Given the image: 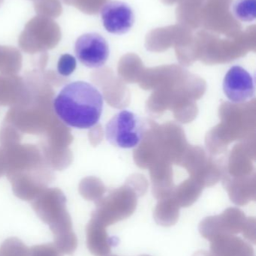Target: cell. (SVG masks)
Masks as SVG:
<instances>
[{"mask_svg": "<svg viewBox=\"0 0 256 256\" xmlns=\"http://www.w3.org/2000/svg\"><path fill=\"white\" fill-rule=\"evenodd\" d=\"M145 131V123L139 116L132 111L123 110L107 123L105 138L115 147L133 148L139 146Z\"/></svg>", "mask_w": 256, "mask_h": 256, "instance_id": "obj_3", "label": "cell"}, {"mask_svg": "<svg viewBox=\"0 0 256 256\" xmlns=\"http://www.w3.org/2000/svg\"><path fill=\"white\" fill-rule=\"evenodd\" d=\"M30 248L17 238L6 239L0 246V256H29Z\"/></svg>", "mask_w": 256, "mask_h": 256, "instance_id": "obj_11", "label": "cell"}, {"mask_svg": "<svg viewBox=\"0 0 256 256\" xmlns=\"http://www.w3.org/2000/svg\"><path fill=\"white\" fill-rule=\"evenodd\" d=\"M222 88L228 100L234 104L247 102L255 96L253 76L238 66H233L227 72Z\"/></svg>", "mask_w": 256, "mask_h": 256, "instance_id": "obj_6", "label": "cell"}, {"mask_svg": "<svg viewBox=\"0 0 256 256\" xmlns=\"http://www.w3.org/2000/svg\"><path fill=\"white\" fill-rule=\"evenodd\" d=\"M75 52L81 64L89 68H99L108 61L110 48L105 38L97 33H87L78 38Z\"/></svg>", "mask_w": 256, "mask_h": 256, "instance_id": "obj_5", "label": "cell"}, {"mask_svg": "<svg viewBox=\"0 0 256 256\" xmlns=\"http://www.w3.org/2000/svg\"><path fill=\"white\" fill-rule=\"evenodd\" d=\"M148 256V255H142V256Z\"/></svg>", "mask_w": 256, "mask_h": 256, "instance_id": "obj_19", "label": "cell"}, {"mask_svg": "<svg viewBox=\"0 0 256 256\" xmlns=\"http://www.w3.org/2000/svg\"><path fill=\"white\" fill-rule=\"evenodd\" d=\"M155 220L158 225L169 227L175 225L178 220V210L172 206H160L155 212Z\"/></svg>", "mask_w": 256, "mask_h": 256, "instance_id": "obj_14", "label": "cell"}, {"mask_svg": "<svg viewBox=\"0 0 256 256\" xmlns=\"http://www.w3.org/2000/svg\"></svg>", "mask_w": 256, "mask_h": 256, "instance_id": "obj_20", "label": "cell"}, {"mask_svg": "<svg viewBox=\"0 0 256 256\" xmlns=\"http://www.w3.org/2000/svg\"><path fill=\"white\" fill-rule=\"evenodd\" d=\"M193 256H217L211 252H207V251H198L195 252Z\"/></svg>", "mask_w": 256, "mask_h": 256, "instance_id": "obj_18", "label": "cell"}, {"mask_svg": "<svg viewBox=\"0 0 256 256\" xmlns=\"http://www.w3.org/2000/svg\"><path fill=\"white\" fill-rule=\"evenodd\" d=\"M61 38V31L51 18L38 16L29 21L20 37L21 44L42 48L54 46Z\"/></svg>", "mask_w": 256, "mask_h": 256, "instance_id": "obj_4", "label": "cell"}, {"mask_svg": "<svg viewBox=\"0 0 256 256\" xmlns=\"http://www.w3.org/2000/svg\"><path fill=\"white\" fill-rule=\"evenodd\" d=\"M222 216L226 224L228 234L235 236L241 232L246 221L244 214L242 212L237 210H228L222 214Z\"/></svg>", "mask_w": 256, "mask_h": 256, "instance_id": "obj_13", "label": "cell"}, {"mask_svg": "<svg viewBox=\"0 0 256 256\" xmlns=\"http://www.w3.org/2000/svg\"><path fill=\"white\" fill-rule=\"evenodd\" d=\"M210 252L217 256H255L252 245L234 234H223L210 242Z\"/></svg>", "mask_w": 256, "mask_h": 256, "instance_id": "obj_8", "label": "cell"}, {"mask_svg": "<svg viewBox=\"0 0 256 256\" xmlns=\"http://www.w3.org/2000/svg\"><path fill=\"white\" fill-rule=\"evenodd\" d=\"M100 12L104 27L111 34H126L133 26L135 14L127 3L108 2L102 6Z\"/></svg>", "mask_w": 256, "mask_h": 256, "instance_id": "obj_7", "label": "cell"}, {"mask_svg": "<svg viewBox=\"0 0 256 256\" xmlns=\"http://www.w3.org/2000/svg\"><path fill=\"white\" fill-rule=\"evenodd\" d=\"M103 108V96L100 92L84 81L65 86L54 100L57 116L69 127L77 129H90L96 126Z\"/></svg>", "mask_w": 256, "mask_h": 256, "instance_id": "obj_1", "label": "cell"}, {"mask_svg": "<svg viewBox=\"0 0 256 256\" xmlns=\"http://www.w3.org/2000/svg\"><path fill=\"white\" fill-rule=\"evenodd\" d=\"M76 67V58L70 54H63L59 58L57 72L61 76H69L73 74Z\"/></svg>", "mask_w": 256, "mask_h": 256, "instance_id": "obj_15", "label": "cell"}, {"mask_svg": "<svg viewBox=\"0 0 256 256\" xmlns=\"http://www.w3.org/2000/svg\"><path fill=\"white\" fill-rule=\"evenodd\" d=\"M33 207L40 219L49 226L57 249L63 254H73L78 246V238L63 196L58 192H50L39 198Z\"/></svg>", "mask_w": 256, "mask_h": 256, "instance_id": "obj_2", "label": "cell"}, {"mask_svg": "<svg viewBox=\"0 0 256 256\" xmlns=\"http://www.w3.org/2000/svg\"><path fill=\"white\" fill-rule=\"evenodd\" d=\"M35 10L39 16L56 18L62 14L60 0H35Z\"/></svg>", "mask_w": 256, "mask_h": 256, "instance_id": "obj_12", "label": "cell"}, {"mask_svg": "<svg viewBox=\"0 0 256 256\" xmlns=\"http://www.w3.org/2000/svg\"><path fill=\"white\" fill-rule=\"evenodd\" d=\"M29 256H63L54 244L36 245L30 248Z\"/></svg>", "mask_w": 256, "mask_h": 256, "instance_id": "obj_16", "label": "cell"}, {"mask_svg": "<svg viewBox=\"0 0 256 256\" xmlns=\"http://www.w3.org/2000/svg\"><path fill=\"white\" fill-rule=\"evenodd\" d=\"M232 12L239 20L252 22L256 18V0H234Z\"/></svg>", "mask_w": 256, "mask_h": 256, "instance_id": "obj_10", "label": "cell"}, {"mask_svg": "<svg viewBox=\"0 0 256 256\" xmlns=\"http://www.w3.org/2000/svg\"><path fill=\"white\" fill-rule=\"evenodd\" d=\"M255 228V220L252 218H248L245 221L244 226H243V230H242L241 232L243 237L246 240L250 242L252 244H255L256 243Z\"/></svg>", "mask_w": 256, "mask_h": 256, "instance_id": "obj_17", "label": "cell"}, {"mask_svg": "<svg viewBox=\"0 0 256 256\" xmlns=\"http://www.w3.org/2000/svg\"><path fill=\"white\" fill-rule=\"evenodd\" d=\"M86 233L87 248L93 256H105L111 252L114 239L108 236L106 227L91 220L87 224Z\"/></svg>", "mask_w": 256, "mask_h": 256, "instance_id": "obj_9", "label": "cell"}]
</instances>
